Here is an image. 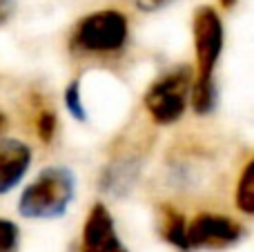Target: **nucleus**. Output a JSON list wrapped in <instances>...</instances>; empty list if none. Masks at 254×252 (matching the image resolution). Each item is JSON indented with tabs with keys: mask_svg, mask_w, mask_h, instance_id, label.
Returning a JSON list of instances; mask_svg holds the SVG:
<instances>
[{
	"mask_svg": "<svg viewBox=\"0 0 254 252\" xmlns=\"http://www.w3.org/2000/svg\"><path fill=\"white\" fill-rule=\"evenodd\" d=\"M31 165V150L18 138H0V196L9 194Z\"/></svg>",
	"mask_w": 254,
	"mask_h": 252,
	"instance_id": "7",
	"label": "nucleus"
},
{
	"mask_svg": "<svg viewBox=\"0 0 254 252\" xmlns=\"http://www.w3.org/2000/svg\"><path fill=\"white\" fill-rule=\"evenodd\" d=\"M246 237V228L225 214L203 212L188 226V244L203 250H223L239 244Z\"/></svg>",
	"mask_w": 254,
	"mask_h": 252,
	"instance_id": "5",
	"label": "nucleus"
},
{
	"mask_svg": "<svg viewBox=\"0 0 254 252\" xmlns=\"http://www.w3.org/2000/svg\"><path fill=\"white\" fill-rule=\"evenodd\" d=\"M194 54H196V76H214V67L221 58L225 43V29L219 11L203 4L194 11L192 20Z\"/></svg>",
	"mask_w": 254,
	"mask_h": 252,
	"instance_id": "4",
	"label": "nucleus"
},
{
	"mask_svg": "<svg viewBox=\"0 0 254 252\" xmlns=\"http://www.w3.org/2000/svg\"><path fill=\"white\" fill-rule=\"evenodd\" d=\"M11 13H13V0H0V25L7 22Z\"/></svg>",
	"mask_w": 254,
	"mask_h": 252,
	"instance_id": "16",
	"label": "nucleus"
},
{
	"mask_svg": "<svg viewBox=\"0 0 254 252\" xmlns=\"http://www.w3.org/2000/svg\"><path fill=\"white\" fill-rule=\"evenodd\" d=\"M65 105L69 110V114L74 116L76 121L85 123L87 121V112H85V105H83V96H80V80H71L65 89Z\"/></svg>",
	"mask_w": 254,
	"mask_h": 252,
	"instance_id": "12",
	"label": "nucleus"
},
{
	"mask_svg": "<svg viewBox=\"0 0 254 252\" xmlns=\"http://www.w3.org/2000/svg\"><path fill=\"white\" fill-rule=\"evenodd\" d=\"M4 123H7V121H4V116L0 114V132H2V127H4Z\"/></svg>",
	"mask_w": 254,
	"mask_h": 252,
	"instance_id": "18",
	"label": "nucleus"
},
{
	"mask_svg": "<svg viewBox=\"0 0 254 252\" xmlns=\"http://www.w3.org/2000/svg\"><path fill=\"white\" fill-rule=\"evenodd\" d=\"M190 103L198 116L212 114L219 105V85L214 76H196L190 87Z\"/></svg>",
	"mask_w": 254,
	"mask_h": 252,
	"instance_id": "9",
	"label": "nucleus"
},
{
	"mask_svg": "<svg viewBox=\"0 0 254 252\" xmlns=\"http://www.w3.org/2000/svg\"><path fill=\"white\" fill-rule=\"evenodd\" d=\"M20 241V230L13 221L0 219V252H16Z\"/></svg>",
	"mask_w": 254,
	"mask_h": 252,
	"instance_id": "13",
	"label": "nucleus"
},
{
	"mask_svg": "<svg viewBox=\"0 0 254 252\" xmlns=\"http://www.w3.org/2000/svg\"><path fill=\"white\" fill-rule=\"evenodd\" d=\"M140 170V159L138 156H123V159L114 161L105 168L101 179V188L107 192V194L114 196H123L131 186H134L136 177H138Z\"/></svg>",
	"mask_w": 254,
	"mask_h": 252,
	"instance_id": "8",
	"label": "nucleus"
},
{
	"mask_svg": "<svg viewBox=\"0 0 254 252\" xmlns=\"http://www.w3.org/2000/svg\"><path fill=\"white\" fill-rule=\"evenodd\" d=\"M36 134L43 143H52L54 141V134H56V114L49 110L40 112L38 121H36Z\"/></svg>",
	"mask_w": 254,
	"mask_h": 252,
	"instance_id": "14",
	"label": "nucleus"
},
{
	"mask_svg": "<svg viewBox=\"0 0 254 252\" xmlns=\"http://www.w3.org/2000/svg\"><path fill=\"white\" fill-rule=\"evenodd\" d=\"M172 0H136V7H138L140 11H158V9H163Z\"/></svg>",
	"mask_w": 254,
	"mask_h": 252,
	"instance_id": "15",
	"label": "nucleus"
},
{
	"mask_svg": "<svg viewBox=\"0 0 254 252\" xmlns=\"http://www.w3.org/2000/svg\"><path fill=\"white\" fill-rule=\"evenodd\" d=\"M221 2V7H225V9H230V7H234V4L239 2V0H219Z\"/></svg>",
	"mask_w": 254,
	"mask_h": 252,
	"instance_id": "17",
	"label": "nucleus"
},
{
	"mask_svg": "<svg viewBox=\"0 0 254 252\" xmlns=\"http://www.w3.org/2000/svg\"><path fill=\"white\" fill-rule=\"evenodd\" d=\"M194 80L192 65H176L161 74L143 96L145 110L156 125H172L185 114L190 103V87Z\"/></svg>",
	"mask_w": 254,
	"mask_h": 252,
	"instance_id": "2",
	"label": "nucleus"
},
{
	"mask_svg": "<svg viewBox=\"0 0 254 252\" xmlns=\"http://www.w3.org/2000/svg\"><path fill=\"white\" fill-rule=\"evenodd\" d=\"M76 196V174L65 165L45 168L18 199V212L25 219H58Z\"/></svg>",
	"mask_w": 254,
	"mask_h": 252,
	"instance_id": "1",
	"label": "nucleus"
},
{
	"mask_svg": "<svg viewBox=\"0 0 254 252\" xmlns=\"http://www.w3.org/2000/svg\"><path fill=\"white\" fill-rule=\"evenodd\" d=\"M83 252H127L116 235L110 210L103 203L92 205L83 226Z\"/></svg>",
	"mask_w": 254,
	"mask_h": 252,
	"instance_id": "6",
	"label": "nucleus"
},
{
	"mask_svg": "<svg viewBox=\"0 0 254 252\" xmlns=\"http://www.w3.org/2000/svg\"><path fill=\"white\" fill-rule=\"evenodd\" d=\"M234 201H237V208L243 214H248V217L254 214V165H252V161H248L241 177H239Z\"/></svg>",
	"mask_w": 254,
	"mask_h": 252,
	"instance_id": "11",
	"label": "nucleus"
},
{
	"mask_svg": "<svg viewBox=\"0 0 254 252\" xmlns=\"http://www.w3.org/2000/svg\"><path fill=\"white\" fill-rule=\"evenodd\" d=\"M165 226H163V237L170 241L172 246H176L179 250L188 252L190 244H188V223H185V217L165 205V217H163Z\"/></svg>",
	"mask_w": 254,
	"mask_h": 252,
	"instance_id": "10",
	"label": "nucleus"
},
{
	"mask_svg": "<svg viewBox=\"0 0 254 252\" xmlns=\"http://www.w3.org/2000/svg\"><path fill=\"white\" fill-rule=\"evenodd\" d=\"M129 38V25L119 9H103L80 18L71 34V49L78 54H119Z\"/></svg>",
	"mask_w": 254,
	"mask_h": 252,
	"instance_id": "3",
	"label": "nucleus"
}]
</instances>
